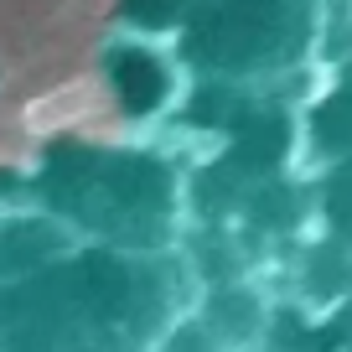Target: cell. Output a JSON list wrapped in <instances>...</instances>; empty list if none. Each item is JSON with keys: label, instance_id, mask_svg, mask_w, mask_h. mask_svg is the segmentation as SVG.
I'll list each match as a JSON object with an SVG mask.
<instances>
[{"label": "cell", "instance_id": "6da1fadb", "mask_svg": "<svg viewBox=\"0 0 352 352\" xmlns=\"http://www.w3.org/2000/svg\"><path fill=\"white\" fill-rule=\"evenodd\" d=\"M192 306V270L176 249L73 243L42 270L0 285V352H151Z\"/></svg>", "mask_w": 352, "mask_h": 352}, {"label": "cell", "instance_id": "7a4b0ae2", "mask_svg": "<svg viewBox=\"0 0 352 352\" xmlns=\"http://www.w3.org/2000/svg\"><path fill=\"white\" fill-rule=\"evenodd\" d=\"M36 197H42V212H52L78 243L145 254L176 243L182 192L161 155L63 145V151H47Z\"/></svg>", "mask_w": 352, "mask_h": 352}, {"label": "cell", "instance_id": "3957f363", "mask_svg": "<svg viewBox=\"0 0 352 352\" xmlns=\"http://www.w3.org/2000/svg\"><path fill=\"white\" fill-rule=\"evenodd\" d=\"M311 42V0H192L187 52L212 78H259Z\"/></svg>", "mask_w": 352, "mask_h": 352}, {"label": "cell", "instance_id": "277c9868", "mask_svg": "<svg viewBox=\"0 0 352 352\" xmlns=\"http://www.w3.org/2000/svg\"><path fill=\"white\" fill-rule=\"evenodd\" d=\"M197 321L208 327V337L218 342V352H254L270 327V300L259 296V285H249L243 275L212 280L202 290V300H192Z\"/></svg>", "mask_w": 352, "mask_h": 352}, {"label": "cell", "instance_id": "5b68a950", "mask_svg": "<svg viewBox=\"0 0 352 352\" xmlns=\"http://www.w3.org/2000/svg\"><path fill=\"white\" fill-rule=\"evenodd\" d=\"M104 67H109V88L130 120H151L171 104V67L145 42H120Z\"/></svg>", "mask_w": 352, "mask_h": 352}, {"label": "cell", "instance_id": "8992f818", "mask_svg": "<svg viewBox=\"0 0 352 352\" xmlns=\"http://www.w3.org/2000/svg\"><path fill=\"white\" fill-rule=\"evenodd\" d=\"M73 243L78 239L52 218V212H16V218H0V285L42 270L47 259L67 254Z\"/></svg>", "mask_w": 352, "mask_h": 352}, {"label": "cell", "instance_id": "52a82bcc", "mask_svg": "<svg viewBox=\"0 0 352 352\" xmlns=\"http://www.w3.org/2000/svg\"><path fill=\"white\" fill-rule=\"evenodd\" d=\"M311 145L331 161L352 155V88H337L331 99H321L311 109Z\"/></svg>", "mask_w": 352, "mask_h": 352}, {"label": "cell", "instance_id": "ba28073f", "mask_svg": "<svg viewBox=\"0 0 352 352\" xmlns=\"http://www.w3.org/2000/svg\"><path fill=\"white\" fill-rule=\"evenodd\" d=\"M321 218H327V233L352 249V155H342L337 171L327 176V187H321Z\"/></svg>", "mask_w": 352, "mask_h": 352}, {"label": "cell", "instance_id": "9c48e42d", "mask_svg": "<svg viewBox=\"0 0 352 352\" xmlns=\"http://www.w3.org/2000/svg\"><path fill=\"white\" fill-rule=\"evenodd\" d=\"M124 6V21H135L140 32H166V26L187 21L192 0H120Z\"/></svg>", "mask_w": 352, "mask_h": 352}, {"label": "cell", "instance_id": "30bf717a", "mask_svg": "<svg viewBox=\"0 0 352 352\" xmlns=\"http://www.w3.org/2000/svg\"><path fill=\"white\" fill-rule=\"evenodd\" d=\"M83 352H135V347H83Z\"/></svg>", "mask_w": 352, "mask_h": 352}, {"label": "cell", "instance_id": "8fae6325", "mask_svg": "<svg viewBox=\"0 0 352 352\" xmlns=\"http://www.w3.org/2000/svg\"><path fill=\"white\" fill-rule=\"evenodd\" d=\"M342 352H352V342H347V347H342Z\"/></svg>", "mask_w": 352, "mask_h": 352}]
</instances>
